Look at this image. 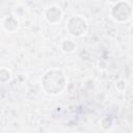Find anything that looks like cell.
Here are the masks:
<instances>
[{"label":"cell","instance_id":"cell-1","mask_svg":"<svg viewBox=\"0 0 133 133\" xmlns=\"http://www.w3.org/2000/svg\"><path fill=\"white\" fill-rule=\"evenodd\" d=\"M65 85V77L59 70H51L47 72L43 78V86L49 94H57L63 89Z\"/></svg>","mask_w":133,"mask_h":133},{"label":"cell","instance_id":"cell-2","mask_svg":"<svg viewBox=\"0 0 133 133\" xmlns=\"http://www.w3.org/2000/svg\"><path fill=\"white\" fill-rule=\"evenodd\" d=\"M111 14L115 20L124 22V21H127L130 19L132 9H131L130 5L126 2H117L114 5V7L112 8Z\"/></svg>","mask_w":133,"mask_h":133},{"label":"cell","instance_id":"cell-3","mask_svg":"<svg viewBox=\"0 0 133 133\" xmlns=\"http://www.w3.org/2000/svg\"><path fill=\"white\" fill-rule=\"evenodd\" d=\"M68 29L71 34L79 36L83 34L86 30V23L85 21L80 17H73L69 20L68 23Z\"/></svg>","mask_w":133,"mask_h":133},{"label":"cell","instance_id":"cell-4","mask_svg":"<svg viewBox=\"0 0 133 133\" xmlns=\"http://www.w3.org/2000/svg\"><path fill=\"white\" fill-rule=\"evenodd\" d=\"M46 17H47V20L51 23H54V22H57L60 17H61V11L58 7L56 6H52L50 7L47 11H46Z\"/></svg>","mask_w":133,"mask_h":133},{"label":"cell","instance_id":"cell-5","mask_svg":"<svg viewBox=\"0 0 133 133\" xmlns=\"http://www.w3.org/2000/svg\"><path fill=\"white\" fill-rule=\"evenodd\" d=\"M131 32H132V34H133V27H132V29H131Z\"/></svg>","mask_w":133,"mask_h":133}]
</instances>
